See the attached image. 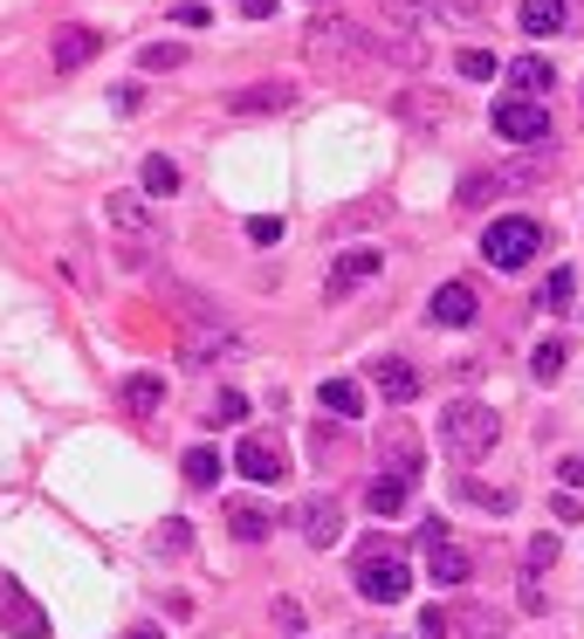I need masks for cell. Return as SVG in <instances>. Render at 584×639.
<instances>
[{
    "label": "cell",
    "instance_id": "5",
    "mask_svg": "<svg viewBox=\"0 0 584 639\" xmlns=\"http://www.w3.org/2000/svg\"><path fill=\"white\" fill-rule=\"evenodd\" d=\"M529 254H543V227L529 220V214H502V220H489V235H481V262H489V269L516 275V269H529Z\"/></svg>",
    "mask_w": 584,
    "mask_h": 639
},
{
    "label": "cell",
    "instance_id": "28",
    "mask_svg": "<svg viewBox=\"0 0 584 639\" xmlns=\"http://www.w3.org/2000/svg\"><path fill=\"white\" fill-rule=\"evenodd\" d=\"M405 502H413V489H399V481H386V475L365 489V509H371V516H399Z\"/></svg>",
    "mask_w": 584,
    "mask_h": 639
},
{
    "label": "cell",
    "instance_id": "29",
    "mask_svg": "<svg viewBox=\"0 0 584 639\" xmlns=\"http://www.w3.org/2000/svg\"><path fill=\"white\" fill-rule=\"evenodd\" d=\"M454 632H461V639H502V619H495L489 605H468L461 619H454Z\"/></svg>",
    "mask_w": 584,
    "mask_h": 639
},
{
    "label": "cell",
    "instance_id": "30",
    "mask_svg": "<svg viewBox=\"0 0 584 639\" xmlns=\"http://www.w3.org/2000/svg\"><path fill=\"white\" fill-rule=\"evenodd\" d=\"M151 550H159V557H186V550H193V523H186V516H172L159 536H151Z\"/></svg>",
    "mask_w": 584,
    "mask_h": 639
},
{
    "label": "cell",
    "instance_id": "13",
    "mask_svg": "<svg viewBox=\"0 0 584 639\" xmlns=\"http://www.w3.org/2000/svg\"><path fill=\"white\" fill-rule=\"evenodd\" d=\"M296 529H302V544H310V550H330V544L344 536L337 495H302V502H296Z\"/></svg>",
    "mask_w": 584,
    "mask_h": 639
},
{
    "label": "cell",
    "instance_id": "20",
    "mask_svg": "<svg viewBox=\"0 0 584 639\" xmlns=\"http://www.w3.org/2000/svg\"><path fill=\"white\" fill-rule=\"evenodd\" d=\"M516 21H523V35H564L571 28V0H523Z\"/></svg>",
    "mask_w": 584,
    "mask_h": 639
},
{
    "label": "cell",
    "instance_id": "43",
    "mask_svg": "<svg viewBox=\"0 0 584 639\" xmlns=\"http://www.w3.org/2000/svg\"><path fill=\"white\" fill-rule=\"evenodd\" d=\"M234 8H241L248 21H268V14H275V0H234Z\"/></svg>",
    "mask_w": 584,
    "mask_h": 639
},
{
    "label": "cell",
    "instance_id": "10",
    "mask_svg": "<svg viewBox=\"0 0 584 639\" xmlns=\"http://www.w3.org/2000/svg\"><path fill=\"white\" fill-rule=\"evenodd\" d=\"M234 475H248L255 489H275V481H289V454L275 433H241V447H234Z\"/></svg>",
    "mask_w": 584,
    "mask_h": 639
},
{
    "label": "cell",
    "instance_id": "46",
    "mask_svg": "<svg viewBox=\"0 0 584 639\" xmlns=\"http://www.w3.org/2000/svg\"><path fill=\"white\" fill-rule=\"evenodd\" d=\"M577 317H584V310H577Z\"/></svg>",
    "mask_w": 584,
    "mask_h": 639
},
{
    "label": "cell",
    "instance_id": "41",
    "mask_svg": "<svg viewBox=\"0 0 584 639\" xmlns=\"http://www.w3.org/2000/svg\"><path fill=\"white\" fill-rule=\"evenodd\" d=\"M557 481H564V489H571V495L584 489V461H577V454H571V461H557Z\"/></svg>",
    "mask_w": 584,
    "mask_h": 639
},
{
    "label": "cell",
    "instance_id": "16",
    "mask_svg": "<svg viewBox=\"0 0 584 639\" xmlns=\"http://www.w3.org/2000/svg\"><path fill=\"white\" fill-rule=\"evenodd\" d=\"M104 56V35L96 28H83V21H69V28H56V42H48V62H56L62 76H76L83 62H96Z\"/></svg>",
    "mask_w": 584,
    "mask_h": 639
},
{
    "label": "cell",
    "instance_id": "38",
    "mask_svg": "<svg viewBox=\"0 0 584 639\" xmlns=\"http://www.w3.org/2000/svg\"><path fill=\"white\" fill-rule=\"evenodd\" d=\"M420 639H454V612L426 605V612H420Z\"/></svg>",
    "mask_w": 584,
    "mask_h": 639
},
{
    "label": "cell",
    "instance_id": "8",
    "mask_svg": "<svg viewBox=\"0 0 584 639\" xmlns=\"http://www.w3.org/2000/svg\"><path fill=\"white\" fill-rule=\"evenodd\" d=\"M495 138H509L516 151H550V111L529 104V96H502V104L489 111Z\"/></svg>",
    "mask_w": 584,
    "mask_h": 639
},
{
    "label": "cell",
    "instance_id": "15",
    "mask_svg": "<svg viewBox=\"0 0 584 639\" xmlns=\"http://www.w3.org/2000/svg\"><path fill=\"white\" fill-rule=\"evenodd\" d=\"M474 317H481V303H474L468 283H440L434 296H426V323L434 330H468Z\"/></svg>",
    "mask_w": 584,
    "mask_h": 639
},
{
    "label": "cell",
    "instance_id": "22",
    "mask_svg": "<svg viewBox=\"0 0 584 639\" xmlns=\"http://www.w3.org/2000/svg\"><path fill=\"white\" fill-rule=\"evenodd\" d=\"M124 406H131V420H151L165 406V378L159 372H131L124 378Z\"/></svg>",
    "mask_w": 584,
    "mask_h": 639
},
{
    "label": "cell",
    "instance_id": "18",
    "mask_svg": "<svg viewBox=\"0 0 584 639\" xmlns=\"http://www.w3.org/2000/svg\"><path fill=\"white\" fill-rule=\"evenodd\" d=\"M289 104H296V83H283V76H275V83H248V90L227 96L234 117H283Z\"/></svg>",
    "mask_w": 584,
    "mask_h": 639
},
{
    "label": "cell",
    "instance_id": "23",
    "mask_svg": "<svg viewBox=\"0 0 584 639\" xmlns=\"http://www.w3.org/2000/svg\"><path fill=\"white\" fill-rule=\"evenodd\" d=\"M138 193L145 199H172V193H180V166H172L165 151H151V159L138 166Z\"/></svg>",
    "mask_w": 584,
    "mask_h": 639
},
{
    "label": "cell",
    "instance_id": "34",
    "mask_svg": "<svg viewBox=\"0 0 584 639\" xmlns=\"http://www.w3.org/2000/svg\"><path fill=\"white\" fill-rule=\"evenodd\" d=\"M138 62H145V69H180V62H186V48H180V42H145V48H138Z\"/></svg>",
    "mask_w": 584,
    "mask_h": 639
},
{
    "label": "cell",
    "instance_id": "32",
    "mask_svg": "<svg viewBox=\"0 0 584 639\" xmlns=\"http://www.w3.org/2000/svg\"><path fill=\"white\" fill-rule=\"evenodd\" d=\"M399 111H405V117H420V124H447V117H454L447 96H399Z\"/></svg>",
    "mask_w": 584,
    "mask_h": 639
},
{
    "label": "cell",
    "instance_id": "19",
    "mask_svg": "<svg viewBox=\"0 0 584 639\" xmlns=\"http://www.w3.org/2000/svg\"><path fill=\"white\" fill-rule=\"evenodd\" d=\"M502 76H509V90H516V96H529V104H543V96L557 90V69H550V56H516Z\"/></svg>",
    "mask_w": 584,
    "mask_h": 639
},
{
    "label": "cell",
    "instance_id": "35",
    "mask_svg": "<svg viewBox=\"0 0 584 639\" xmlns=\"http://www.w3.org/2000/svg\"><path fill=\"white\" fill-rule=\"evenodd\" d=\"M454 69H461L468 83H489V76H495V56H489V48H461V56H454Z\"/></svg>",
    "mask_w": 584,
    "mask_h": 639
},
{
    "label": "cell",
    "instance_id": "39",
    "mask_svg": "<svg viewBox=\"0 0 584 639\" xmlns=\"http://www.w3.org/2000/svg\"><path fill=\"white\" fill-rule=\"evenodd\" d=\"M310 454L330 468V454H337V426H310Z\"/></svg>",
    "mask_w": 584,
    "mask_h": 639
},
{
    "label": "cell",
    "instance_id": "31",
    "mask_svg": "<svg viewBox=\"0 0 584 639\" xmlns=\"http://www.w3.org/2000/svg\"><path fill=\"white\" fill-rule=\"evenodd\" d=\"M557 564V536L543 529V536H529V550H523V578H543Z\"/></svg>",
    "mask_w": 584,
    "mask_h": 639
},
{
    "label": "cell",
    "instance_id": "25",
    "mask_svg": "<svg viewBox=\"0 0 584 639\" xmlns=\"http://www.w3.org/2000/svg\"><path fill=\"white\" fill-rule=\"evenodd\" d=\"M180 481H186V489H214V481H220V454L214 447H186Z\"/></svg>",
    "mask_w": 584,
    "mask_h": 639
},
{
    "label": "cell",
    "instance_id": "12",
    "mask_svg": "<svg viewBox=\"0 0 584 639\" xmlns=\"http://www.w3.org/2000/svg\"><path fill=\"white\" fill-rule=\"evenodd\" d=\"M420 536H426V578H434V584H468V571H474V557H468V550H461V544H454V536L440 529V516L426 523Z\"/></svg>",
    "mask_w": 584,
    "mask_h": 639
},
{
    "label": "cell",
    "instance_id": "21",
    "mask_svg": "<svg viewBox=\"0 0 584 639\" xmlns=\"http://www.w3.org/2000/svg\"><path fill=\"white\" fill-rule=\"evenodd\" d=\"M317 406H323V413H337V420H358L365 413V386H358V378H323Z\"/></svg>",
    "mask_w": 584,
    "mask_h": 639
},
{
    "label": "cell",
    "instance_id": "45",
    "mask_svg": "<svg viewBox=\"0 0 584 639\" xmlns=\"http://www.w3.org/2000/svg\"><path fill=\"white\" fill-rule=\"evenodd\" d=\"M310 8H323V0H310Z\"/></svg>",
    "mask_w": 584,
    "mask_h": 639
},
{
    "label": "cell",
    "instance_id": "14",
    "mask_svg": "<svg viewBox=\"0 0 584 639\" xmlns=\"http://www.w3.org/2000/svg\"><path fill=\"white\" fill-rule=\"evenodd\" d=\"M371 275H386V248H344L337 262H330L323 289H330V296H351V289H365Z\"/></svg>",
    "mask_w": 584,
    "mask_h": 639
},
{
    "label": "cell",
    "instance_id": "42",
    "mask_svg": "<svg viewBox=\"0 0 584 639\" xmlns=\"http://www.w3.org/2000/svg\"><path fill=\"white\" fill-rule=\"evenodd\" d=\"M111 104H117V111H138L145 96H138V83H117V90H111Z\"/></svg>",
    "mask_w": 584,
    "mask_h": 639
},
{
    "label": "cell",
    "instance_id": "27",
    "mask_svg": "<svg viewBox=\"0 0 584 639\" xmlns=\"http://www.w3.org/2000/svg\"><path fill=\"white\" fill-rule=\"evenodd\" d=\"M571 296H577V275L571 269H550L543 289H537V310H571Z\"/></svg>",
    "mask_w": 584,
    "mask_h": 639
},
{
    "label": "cell",
    "instance_id": "9",
    "mask_svg": "<svg viewBox=\"0 0 584 639\" xmlns=\"http://www.w3.org/2000/svg\"><path fill=\"white\" fill-rule=\"evenodd\" d=\"M0 639H48V612L14 571H0Z\"/></svg>",
    "mask_w": 584,
    "mask_h": 639
},
{
    "label": "cell",
    "instance_id": "44",
    "mask_svg": "<svg viewBox=\"0 0 584 639\" xmlns=\"http://www.w3.org/2000/svg\"><path fill=\"white\" fill-rule=\"evenodd\" d=\"M124 639H165V632L159 626H138V632H124Z\"/></svg>",
    "mask_w": 584,
    "mask_h": 639
},
{
    "label": "cell",
    "instance_id": "4",
    "mask_svg": "<svg viewBox=\"0 0 584 639\" xmlns=\"http://www.w3.org/2000/svg\"><path fill=\"white\" fill-rule=\"evenodd\" d=\"M550 159H557V151H523V159L516 166H489V172H468L461 179V193H454V207H489V199L495 193H529V186H543V179H550Z\"/></svg>",
    "mask_w": 584,
    "mask_h": 639
},
{
    "label": "cell",
    "instance_id": "6",
    "mask_svg": "<svg viewBox=\"0 0 584 639\" xmlns=\"http://www.w3.org/2000/svg\"><path fill=\"white\" fill-rule=\"evenodd\" d=\"M104 220H111V235H124V248H159L165 241V214L151 207L138 186L131 193H111L104 199Z\"/></svg>",
    "mask_w": 584,
    "mask_h": 639
},
{
    "label": "cell",
    "instance_id": "17",
    "mask_svg": "<svg viewBox=\"0 0 584 639\" xmlns=\"http://www.w3.org/2000/svg\"><path fill=\"white\" fill-rule=\"evenodd\" d=\"M420 386H426V378L405 365V357H371V392L386 399V406H413Z\"/></svg>",
    "mask_w": 584,
    "mask_h": 639
},
{
    "label": "cell",
    "instance_id": "36",
    "mask_svg": "<svg viewBox=\"0 0 584 639\" xmlns=\"http://www.w3.org/2000/svg\"><path fill=\"white\" fill-rule=\"evenodd\" d=\"M461 495H468V502H481V509H495V516H509V509H516V495H509V489H481V481H461Z\"/></svg>",
    "mask_w": 584,
    "mask_h": 639
},
{
    "label": "cell",
    "instance_id": "24",
    "mask_svg": "<svg viewBox=\"0 0 584 639\" xmlns=\"http://www.w3.org/2000/svg\"><path fill=\"white\" fill-rule=\"evenodd\" d=\"M227 523H234L241 544H268V529H275V516L255 509V502H227Z\"/></svg>",
    "mask_w": 584,
    "mask_h": 639
},
{
    "label": "cell",
    "instance_id": "37",
    "mask_svg": "<svg viewBox=\"0 0 584 639\" xmlns=\"http://www.w3.org/2000/svg\"><path fill=\"white\" fill-rule=\"evenodd\" d=\"M392 207H386V199H365V207H344L337 220H330V227H365V220H386Z\"/></svg>",
    "mask_w": 584,
    "mask_h": 639
},
{
    "label": "cell",
    "instance_id": "26",
    "mask_svg": "<svg viewBox=\"0 0 584 639\" xmlns=\"http://www.w3.org/2000/svg\"><path fill=\"white\" fill-rule=\"evenodd\" d=\"M529 378H537V386H557V378H564V344L557 338H543L537 351H529Z\"/></svg>",
    "mask_w": 584,
    "mask_h": 639
},
{
    "label": "cell",
    "instance_id": "7",
    "mask_svg": "<svg viewBox=\"0 0 584 639\" xmlns=\"http://www.w3.org/2000/svg\"><path fill=\"white\" fill-rule=\"evenodd\" d=\"M489 0H378V14H386V28H447V21H474Z\"/></svg>",
    "mask_w": 584,
    "mask_h": 639
},
{
    "label": "cell",
    "instance_id": "1",
    "mask_svg": "<svg viewBox=\"0 0 584 639\" xmlns=\"http://www.w3.org/2000/svg\"><path fill=\"white\" fill-rule=\"evenodd\" d=\"M317 69H426V42L413 35H371L358 21H317L310 35H302Z\"/></svg>",
    "mask_w": 584,
    "mask_h": 639
},
{
    "label": "cell",
    "instance_id": "2",
    "mask_svg": "<svg viewBox=\"0 0 584 639\" xmlns=\"http://www.w3.org/2000/svg\"><path fill=\"white\" fill-rule=\"evenodd\" d=\"M495 441H502L495 406H481V399H454V406H440V454H447L454 468H474Z\"/></svg>",
    "mask_w": 584,
    "mask_h": 639
},
{
    "label": "cell",
    "instance_id": "33",
    "mask_svg": "<svg viewBox=\"0 0 584 639\" xmlns=\"http://www.w3.org/2000/svg\"><path fill=\"white\" fill-rule=\"evenodd\" d=\"M283 235H289L283 214H255V220H248V241H255V248H283Z\"/></svg>",
    "mask_w": 584,
    "mask_h": 639
},
{
    "label": "cell",
    "instance_id": "11",
    "mask_svg": "<svg viewBox=\"0 0 584 639\" xmlns=\"http://www.w3.org/2000/svg\"><path fill=\"white\" fill-rule=\"evenodd\" d=\"M378 475L399 481V489H420V441H413V426H378Z\"/></svg>",
    "mask_w": 584,
    "mask_h": 639
},
{
    "label": "cell",
    "instance_id": "3",
    "mask_svg": "<svg viewBox=\"0 0 584 639\" xmlns=\"http://www.w3.org/2000/svg\"><path fill=\"white\" fill-rule=\"evenodd\" d=\"M351 584H358L365 605H399L405 592H413V564H405V550L386 544V536H371V544L358 550V564H351Z\"/></svg>",
    "mask_w": 584,
    "mask_h": 639
},
{
    "label": "cell",
    "instance_id": "40",
    "mask_svg": "<svg viewBox=\"0 0 584 639\" xmlns=\"http://www.w3.org/2000/svg\"><path fill=\"white\" fill-rule=\"evenodd\" d=\"M241 413H248L241 392H220V399H214V426H220V420H241Z\"/></svg>",
    "mask_w": 584,
    "mask_h": 639
}]
</instances>
